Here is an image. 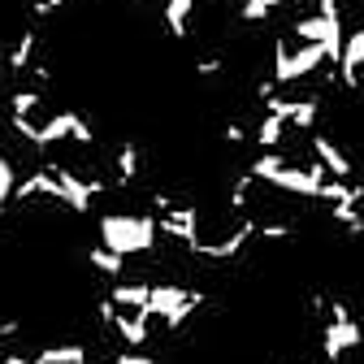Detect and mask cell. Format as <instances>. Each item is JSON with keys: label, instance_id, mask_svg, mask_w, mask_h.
<instances>
[{"label": "cell", "instance_id": "cell-1", "mask_svg": "<svg viewBox=\"0 0 364 364\" xmlns=\"http://www.w3.org/2000/svg\"><path fill=\"white\" fill-rule=\"evenodd\" d=\"M156 239H165L156 225V213H105L100 217V243H109L113 252H122L130 260L152 256Z\"/></svg>", "mask_w": 364, "mask_h": 364}, {"label": "cell", "instance_id": "cell-2", "mask_svg": "<svg viewBox=\"0 0 364 364\" xmlns=\"http://www.w3.org/2000/svg\"><path fill=\"white\" fill-rule=\"evenodd\" d=\"M126 264H130V256L113 252L109 243H91L87 247V269H96L100 278H126Z\"/></svg>", "mask_w": 364, "mask_h": 364}]
</instances>
